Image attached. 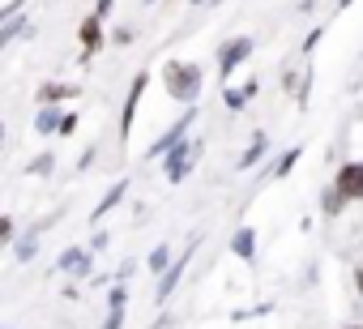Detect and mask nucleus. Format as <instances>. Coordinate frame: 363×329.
<instances>
[{"label":"nucleus","instance_id":"11","mask_svg":"<svg viewBox=\"0 0 363 329\" xmlns=\"http://www.w3.org/2000/svg\"><path fill=\"white\" fill-rule=\"evenodd\" d=\"M231 252H235L240 261H257V231H252V227H240L235 240H231Z\"/></svg>","mask_w":363,"mask_h":329},{"label":"nucleus","instance_id":"3","mask_svg":"<svg viewBox=\"0 0 363 329\" xmlns=\"http://www.w3.org/2000/svg\"><path fill=\"white\" fill-rule=\"evenodd\" d=\"M193 120H197V107H189L184 116H179V120H175V124H171V128H167V133H162V137L150 145V158H167V154H171L179 141H189V128H193Z\"/></svg>","mask_w":363,"mask_h":329},{"label":"nucleus","instance_id":"20","mask_svg":"<svg viewBox=\"0 0 363 329\" xmlns=\"http://www.w3.org/2000/svg\"><path fill=\"white\" fill-rule=\"evenodd\" d=\"M124 303H128V286H124V282H116V286L107 291V308H124Z\"/></svg>","mask_w":363,"mask_h":329},{"label":"nucleus","instance_id":"25","mask_svg":"<svg viewBox=\"0 0 363 329\" xmlns=\"http://www.w3.org/2000/svg\"><path fill=\"white\" fill-rule=\"evenodd\" d=\"M0 240H13V218H0Z\"/></svg>","mask_w":363,"mask_h":329},{"label":"nucleus","instance_id":"4","mask_svg":"<svg viewBox=\"0 0 363 329\" xmlns=\"http://www.w3.org/2000/svg\"><path fill=\"white\" fill-rule=\"evenodd\" d=\"M248 56H252V39H248V35L227 39V43L218 48V77H223V82H231V73H235Z\"/></svg>","mask_w":363,"mask_h":329},{"label":"nucleus","instance_id":"2","mask_svg":"<svg viewBox=\"0 0 363 329\" xmlns=\"http://www.w3.org/2000/svg\"><path fill=\"white\" fill-rule=\"evenodd\" d=\"M197 154H201V141H179V145L162 158L167 180H171V184H184V180H189V172L197 167Z\"/></svg>","mask_w":363,"mask_h":329},{"label":"nucleus","instance_id":"18","mask_svg":"<svg viewBox=\"0 0 363 329\" xmlns=\"http://www.w3.org/2000/svg\"><path fill=\"white\" fill-rule=\"evenodd\" d=\"M145 265H150V269H154V274L162 278V274H167V269L175 265V261H171V248H167V244H158V248L150 252V261H145Z\"/></svg>","mask_w":363,"mask_h":329},{"label":"nucleus","instance_id":"19","mask_svg":"<svg viewBox=\"0 0 363 329\" xmlns=\"http://www.w3.org/2000/svg\"><path fill=\"white\" fill-rule=\"evenodd\" d=\"M299 154H303V150H299V145H291V150L278 158V167H274V176H278V180H282V176H291V167L299 162Z\"/></svg>","mask_w":363,"mask_h":329},{"label":"nucleus","instance_id":"16","mask_svg":"<svg viewBox=\"0 0 363 329\" xmlns=\"http://www.w3.org/2000/svg\"><path fill=\"white\" fill-rule=\"evenodd\" d=\"M22 30H26V18H22V13L5 18V26H0V48H9V43H13V39L22 35Z\"/></svg>","mask_w":363,"mask_h":329},{"label":"nucleus","instance_id":"29","mask_svg":"<svg viewBox=\"0 0 363 329\" xmlns=\"http://www.w3.org/2000/svg\"><path fill=\"white\" fill-rule=\"evenodd\" d=\"M193 5H206V0H193Z\"/></svg>","mask_w":363,"mask_h":329},{"label":"nucleus","instance_id":"14","mask_svg":"<svg viewBox=\"0 0 363 329\" xmlns=\"http://www.w3.org/2000/svg\"><path fill=\"white\" fill-rule=\"evenodd\" d=\"M320 210H325V214H329V218H337V214H342V210H346V193H342V189H337V184H329V189H325V193H320Z\"/></svg>","mask_w":363,"mask_h":329},{"label":"nucleus","instance_id":"8","mask_svg":"<svg viewBox=\"0 0 363 329\" xmlns=\"http://www.w3.org/2000/svg\"><path fill=\"white\" fill-rule=\"evenodd\" d=\"M90 265H94L90 248H69V252L60 257V269H65V274H73V278H86V274H90Z\"/></svg>","mask_w":363,"mask_h":329},{"label":"nucleus","instance_id":"22","mask_svg":"<svg viewBox=\"0 0 363 329\" xmlns=\"http://www.w3.org/2000/svg\"><path fill=\"white\" fill-rule=\"evenodd\" d=\"M103 329H124V308H107V325Z\"/></svg>","mask_w":363,"mask_h":329},{"label":"nucleus","instance_id":"23","mask_svg":"<svg viewBox=\"0 0 363 329\" xmlns=\"http://www.w3.org/2000/svg\"><path fill=\"white\" fill-rule=\"evenodd\" d=\"M30 172H35V176H48V172H52V154H39V158L30 162Z\"/></svg>","mask_w":363,"mask_h":329},{"label":"nucleus","instance_id":"24","mask_svg":"<svg viewBox=\"0 0 363 329\" xmlns=\"http://www.w3.org/2000/svg\"><path fill=\"white\" fill-rule=\"evenodd\" d=\"M60 133H65V137H69V133H77V116H73V111H65V124H60Z\"/></svg>","mask_w":363,"mask_h":329},{"label":"nucleus","instance_id":"13","mask_svg":"<svg viewBox=\"0 0 363 329\" xmlns=\"http://www.w3.org/2000/svg\"><path fill=\"white\" fill-rule=\"evenodd\" d=\"M60 124H65V111H56V107H39V116H35V128L48 137V133H60Z\"/></svg>","mask_w":363,"mask_h":329},{"label":"nucleus","instance_id":"10","mask_svg":"<svg viewBox=\"0 0 363 329\" xmlns=\"http://www.w3.org/2000/svg\"><path fill=\"white\" fill-rule=\"evenodd\" d=\"M77 94V86H65V82H43L39 86V103L43 107H56V103H65V99H73Z\"/></svg>","mask_w":363,"mask_h":329},{"label":"nucleus","instance_id":"21","mask_svg":"<svg viewBox=\"0 0 363 329\" xmlns=\"http://www.w3.org/2000/svg\"><path fill=\"white\" fill-rule=\"evenodd\" d=\"M223 103H227L231 111H240V107L248 103V94H240V90H231V86H227V90H223Z\"/></svg>","mask_w":363,"mask_h":329},{"label":"nucleus","instance_id":"15","mask_svg":"<svg viewBox=\"0 0 363 329\" xmlns=\"http://www.w3.org/2000/svg\"><path fill=\"white\" fill-rule=\"evenodd\" d=\"M261 154H265V133H257L252 137V145L240 154V172H248V167H257V162H261Z\"/></svg>","mask_w":363,"mask_h":329},{"label":"nucleus","instance_id":"6","mask_svg":"<svg viewBox=\"0 0 363 329\" xmlns=\"http://www.w3.org/2000/svg\"><path fill=\"white\" fill-rule=\"evenodd\" d=\"M333 184L346 193V201H363V162H342Z\"/></svg>","mask_w":363,"mask_h":329},{"label":"nucleus","instance_id":"1","mask_svg":"<svg viewBox=\"0 0 363 329\" xmlns=\"http://www.w3.org/2000/svg\"><path fill=\"white\" fill-rule=\"evenodd\" d=\"M162 82H167V94L175 103H197L201 99V65L193 60H167L162 65Z\"/></svg>","mask_w":363,"mask_h":329},{"label":"nucleus","instance_id":"17","mask_svg":"<svg viewBox=\"0 0 363 329\" xmlns=\"http://www.w3.org/2000/svg\"><path fill=\"white\" fill-rule=\"evenodd\" d=\"M35 252H39V231H26V235L13 244V257H18V261H30Z\"/></svg>","mask_w":363,"mask_h":329},{"label":"nucleus","instance_id":"7","mask_svg":"<svg viewBox=\"0 0 363 329\" xmlns=\"http://www.w3.org/2000/svg\"><path fill=\"white\" fill-rule=\"evenodd\" d=\"M189 261H193V248H189V252H179V257H175V265H171V269L158 278V291H154V299H158V303H167V299H171V291L179 286V278H184Z\"/></svg>","mask_w":363,"mask_h":329},{"label":"nucleus","instance_id":"12","mask_svg":"<svg viewBox=\"0 0 363 329\" xmlns=\"http://www.w3.org/2000/svg\"><path fill=\"white\" fill-rule=\"evenodd\" d=\"M124 193H128V184H124V180H120V184H111V193H107V197H103V201L94 206V214H90V223H103V214H111V210H116V206L124 201Z\"/></svg>","mask_w":363,"mask_h":329},{"label":"nucleus","instance_id":"5","mask_svg":"<svg viewBox=\"0 0 363 329\" xmlns=\"http://www.w3.org/2000/svg\"><path fill=\"white\" fill-rule=\"evenodd\" d=\"M145 86H150V73H137L133 86H128V94H124V107H120V141L133 137V120H137V103H141Z\"/></svg>","mask_w":363,"mask_h":329},{"label":"nucleus","instance_id":"27","mask_svg":"<svg viewBox=\"0 0 363 329\" xmlns=\"http://www.w3.org/2000/svg\"><path fill=\"white\" fill-rule=\"evenodd\" d=\"M354 291H359V295H363V265H359V269H354Z\"/></svg>","mask_w":363,"mask_h":329},{"label":"nucleus","instance_id":"9","mask_svg":"<svg viewBox=\"0 0 363 329\" xmlns=\"http://www.w3.org/2000/svg\"><path fill=\"white\" fill-rule=\"evenodd\" d=\"M77 39H82V48H86V56H90V52H99V39H103V18H99V13H90V18L82 22Z\"/></svg>","mask_w":363,"mask_h":329},{"label":"nucleus","instance_id":"28","mask_svg":"<svg viewBox=\"0 0 363 329\" xmlns=\"http://www.w3.org/2000/svg\"><path fill=\"white\" fill-rule=\"evenodd\" d=\"M342 329H363V325H342Z\"/></svg>","mask_w":363,"mask_h":329},{"label":"nucleus","instance_id":"26","mask_svg":"<svg viewBox=\"0 0 363 329\" xmlns=\"http://www.w3.org/2000/svg\"><path fill=\"white\" fill-rule=\"evenodd\" d=\"M94 13H99V18H107V13H111V0H99V5H94Z\"/></svg>","mask_w":363,"mask_h":329}]
</instances>
